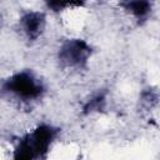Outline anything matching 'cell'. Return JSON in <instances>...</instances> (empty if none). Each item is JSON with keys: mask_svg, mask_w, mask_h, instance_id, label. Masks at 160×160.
<instances>
[{"mask_svg": "<svg viewBox=\"0 0 160 160\" xmlns=\"http://www.w3.org/2000/svg\"><path fill=\"white\" fill-rule=\"evenodd\" d=\"M49 26V14L44 9H25L15 21V29L20 39L26 45L38 44L46 34Z\"/></svg>", "mask_w": 160, "mask_h": 160, "instance_id": "cell-4", "label": "cell"}, {"mask_svg": "<svg viewBox=\"0 0 160 160\" xmlns=\"http://www.w3.org/2000/svg\"><path fill=\"white\" fill-rule=\"evenodd\" d=\"M116 6L139 28L148 25L155 14L154 0H116Z\"/></svg>", "mask_w": 160, "mask_h": 160, "instance_id": "cell-5", "label": "cell"}, {"mask_svg": "<svg viewBox=\"0 0 160 160\" xmlns=\"http://www.w3.org/2000/svg\"><path fill=\"white\" fill-rule=\"evenodd\" d=\"M62 128L51 121H40L18 135L11 146L14 160H45L60 141Z\"/></svg>", "mask_w": 160, "mask_h": 160, "instance_id": "cell-2", "label": "cell"}, {"mask_svg": "<svg viewBox=\"0 0 160 160\" xmlns=\"http://www.w3.org/2000/svg\"><path fill=\"white\" fill-rule=\"evenodd\" d=\"M96 49L91 41L81 36H66L55 49V62L62 71L80 74L89 70Z\"/></svg>", "mask_w": 160, "mask_h": 160, "instance_id": "cell-3", "label": "cell"}, {"mask_svg": "<svg viewBox=\"0 0 160 160\" xmlns=\"http://www.w3.org/2000/svg\"><path fill=\"white\" fill-rule=\"evenodd\" d=\"M42 9L48 14L61 15L72 10H81L89 6L91 0H41Z\"/></svg>", "mask_w": 160, "mask_h": 160, "instance_id": "cell-7", "label": "cell"}, {"mask_svg": "<svg viewBox=\"0 0 160 160\" xmlns=\"http://www.w3.org/2000/svg\"><path fill=\"white\" fill-rule=\"evenodd\" d=\"M109 90L106 88H99L89 94L81 102L80 111L84 116H92L102 114L109 105Z\"/></svg>", "mask_w": 160, "mask_h": 160, "instance_id": "cell-6", "label": "cell"}, {"mask_svg": "<svg viewBox=\"0 0 160 160\" xmlns=\"http://www.w3.org/2000/svg\"><path fill=\"white\" fill-rule=\"evenodd\" d=\"M49 94L45 78L31 68H21L0 76V101L19 109L38 106Z\"/></svg>", "mask_w": 160, "mask_h": 160, "instance_id": "cell-1", "label": "cell"}]
</instances>
